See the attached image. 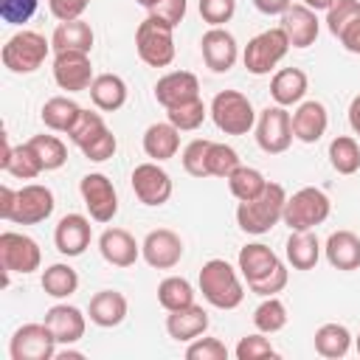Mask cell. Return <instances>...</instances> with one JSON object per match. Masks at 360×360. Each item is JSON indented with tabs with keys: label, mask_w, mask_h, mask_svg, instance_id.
I'll return each instance as SVG.
<instances>
[{
	"label": "cell",
	"mask_w": 360,
	"mask_h": 360,
	"mask_svg": "<svg viewBox=\"0 0 360 360\" xmlns=\"http://www.w3.org/2000/svg\"><path fill=\"white\" fill-rule=\"evenodd\" d=\"M284 202H287V191L281 183H267L264 191L253 200L239 202L236 208V222L245 233H267L284 214Z\"/></svg>",
	"instance_id": "obj_1"
},
{
	"label": "cell",
	"mask_w": 360,
	"mask_h": 360,
	"mask_svg": "<svg viewBox=\"0 0 360 360\" xmlns=\"http://www.w3.org/2000/svg\"><path fill=\"white\" fill-rule=\"evenodd\" d=\"M200 292L217 309H236L245 298V287L236 270L225 259H211L200 270Z\"/></svg>",
	"instance_id": "obj_2"
},
{
	"label": "cell",
	"mask_w": 360,
	"mask_h": 360,
	"mask_svg": "<svg viewBox=\"0 0 360 360\" xmlns=\"http://www.w3.org/2000/svg\"><path fill=\"white\" fill-rule=\"evenodd\" d=\"M329 211H332L329 197L321 188L307 186V188H298L292 197H287L281 219L290 231H312L315 225L326 222Z\"/></svg>",
	"instance_id": "obj_3"
},
{
	"label": "cell",
	"mask_w": 360,
	"mask_h": 360,
	"mask_svg": "<svg viewBox=\"0 0 360 360\" xmlns=\"http://www.w3.org/2000/svg\"><path fill=\"white\" fill-rule=\"evenodd\" d=\"M135 51L149 68H166L174 59V28L158 17H146L135 28Z\"/></svg>",
	"instance_id": "obj_4"
},
{
	"label": "cell",
	"mask_w": 360,
	"mask_h": 360,
	"mask_svg": "<svg viewBox=\"0 0 360 360\" xmlns=\"http://www.w3.org/2000/svg\"><path fill=\"white\" fill-rule=\"evenodd\" d=\"M211 118H214L217 129H222L225 135H248L250 127L256 124L253 104L239 90H222V93H217L214 101H211Z\"/></svg>",
	"instance_id": "obj_5"
},
{
	"label": "cell",
	"mask_w": 360,
	"mask_h": 360,
	"mask_svg": "<svg viewBox=\"0 0 360 360\" xmlns=\"http://www.w3.org/2000/svg\"><path fill=\"white\" fill-rule=\"evenodd\" d=\"M51 51V42L37 31H17L3 45V65L11 73H34L42 68L45 56Z\"/></svg>",
	"instance_id": "obj_6"
},
{
	"label": "cell",
	"mask_w": 360,
	"mask_h": 360,
	"mask_svg": "<svg viewBox=\"0 0 360 360\" xmlns=\"http://www.w3.org/2000/svg\"><path fill=\"white\" fill-rule=\"evenodd\" d=\"M290 51V39L284 34V28H267L262 34H256L248 45H245V53H242V62L248 68V73L253 76H264L270 73Z\"/></svg>",
	"instance_id": "obj_7"
},
{
	"label": "cell",
	"mask_w": 360,
	"mask_h": 360,
	"mask_svg": "<svg viewBox=\"0 0 360 360\" xmlns=\"http://www.w3.org/2000/svg\"><path fill=\"white\" fill-rule=\"evenodd\" d=\"M256 143L267 155H281L292 143V115L287 107H264L256 121Z\"/></svg>",
	"instance_id": "obj_8"
},
{
	"label": "cell",
	"mask_w": 360,
	"mask_h": 360,
	"mask_svg": "<svg viewBox=\"0 0 360 360\" xmlns=\"http://www.w3.org/2000/svg\"><path fill=\"white\" fill-rule=\"evenodd\" d=\"M56 338L53 332L42 323H25L14 332L11 343H8V354L11 360H51L56 357Z\"/></svg>",
	"instance_id": "obj_9"
},
{
	"label": "cell",
	"mask_w": 360,
	"mask_h": 360,
	"mask_svg": "<svg viewBox=\"0 0 360 360\" xmlns=\"http://www.w3.org/2000/svg\"><path fill=\"white\" fill-rule=\"evenodd\" d=\"M0 264L8 273H34L42 264V250L39 245L17 231H3L0 233Z\"/></svg>",
	"instance_id": "obj_10"
},
{
	"label": "cell",
	"mask_w": 360,
	"mask_h": 360,
	"mask_svg": "<svg viewBox=\"0 0 360 360\" xmlns=\"http://www.w3.org/2000/svg\"><path fill=\"white\" fill-rule=\"evenodd\" d=\"M79 191H82V200L96 222H112V217L118 214V194L107 174H101V172L84 174L79 183Z\"/></svg>",
	"instance_id": "obj_11"
},
{
	"label": "cell",
	"mask_w": 360,
	"mask_h": 360,
	"mask_svg": "<svg viewBox=\"0 0 360 360\" xmlns=\"http://www.w3.org/2000/svg\"><path fill=\"white\" fill-rule=\"evenodd\" d=\"M53 205H56L53 202V191L48 186L28 183V186H22L17 191L8 222H17V225H39V222H45L53 214Z\"/></svg>",
	"instance_id": "obj_12"
},
{
	"label": "cell",
	"mask_w": 360,
	"mask_h": 360,
	"mask_svg": "<svg viewBox=\"0 0 360 360\" xmlns=\"http://www.w3.org/2000/svg\"><path fill=\"white\" fill-rule=\"evenodd\" d=\"M53 79L62 90L68 93H82L90 90L93 84V65H90V53H79V51H62L53 56Z\"/></svg>",
	"instance_id": "obj_13"
},
{
	"label": "cell",
	"mask_w": 360,
	"mask_h": 360,
	"mask_svg": "<svg viewBox=\"0 0 360 360\" xmlns=\"http://www.w3.org/2000/svg\"><path fill=\"white\" fill-rule=\"evenodd\" d=\"M141 256L155 270H172L183 259V239L169 228L149 231L143 245H141Z\"/></svg>",
	"instance_id": "obj_14"
},
{
	"label": "cell",
	"mask_w": 360,
	"mask_h": 360,
	"mask_svg": "<svg viewBox=\"0 0 360 360\" xmlns=\"http://www.w3.org/2000/svg\"><path fill=\"white\" fill-rule=\"evenodd\" d=\"M132 191L143 205H163L172 197V177L158 163H141L132 172Z\"/></svg>",
	"instance_id": "obj_15"
},
{
	"label": "cell",
	"mask_w": 360,
	"mask_h": 360,
	"mask_svg": "<svg viewBox=\"0 0 360 360\" xmlns=\"http://www.w3.org/2000/svg\"><path fill=\"white\" fill-rule=\"evenodd\" d=\"M200 48H202V59L205 65L214 70V73H228L233 65H236V56H239V45L233 39L231 31H225L222 25L219 28H208L200 39Z\"/></svg>",
	"instance_id": "obj_16"
},
{
	"label": "cell",
	"mask_w": 360,
	"mask_h": 360,
	"mask_svg": "<svg viewBox=\"0 0 360 360\" xmlns=\"http://www.w3.org/2000/svg\"><path fill=\"white\" fill-rule=\"evenodd\" d=\"M155 98H158L160 107L172 110V107H177V104H186V101L200 98V82H197V76L188 73V70H172V73H166V76L158 79V84H155Z\"/></svg>",
	"instance_id": "obj_17"
},
{
	"label": "cell",
	"mask_w": 360,
	"mask_h": 360,
	"mask_svg": "<svg viewBox=\"0 0 360 360\" xmlns=\"http://www.w3.org/2000/svg\"><path fill=\"white\" fill-rule=\"evenodd\" d=\"M93 239L90 219L82 214H65L53 231V245L62 256H82Z\"/></svg>",
	"instance_id": "obj_18"
},
{
	"label": "cell",
	"mask_w": 360,
	"mask_h": 360,
	"mask_svg": "<svg viewBox=\"0 0 360 360\" xmlns=\"http://www.w3.org/2000/svg\"><path fill=\"white\" fill-rule=\"evenodd\" d=\"M98 250H101L104 262L112 267H132L141 256V245L124 228H107L98 236Z\"/></svg>",
	"instance_id": "obj_19"
},
{
	"label": "cell",
	"mask_w": 360,
	"mask_h": 360,
	"mask_svg": "<svg viewBox=\"0 0 360 360\" xmlns=\"http://www.w3.org/2000/svg\"><path fill=\"white\" fill-rule=\"evenodd\" d=\"M45 326L53 332L59 346H70L84 338V315L79 307L70 304H53L45 312Z\"/></svg>",
	"instance_id": "obj_20"
},
{
	"label": "cell",
	"mask_w": 360,
	"mask_h": 360,
	"mask_svg": "<svg viewBox=\"0 0 360 360\" xmlns=\"http://www.w3.org/2000/svg\"><path fill=\"white\" fill-rule=\"evenodd\" d=\"M281 28L290 39V48H309L318 39V17L309 6H290L281 14Z\"/></svg>",
	"instance_id": "obj_21"
},
{
	"label": "cell",
	"mask_w": 360,
	"mask_h": 360,
	"mask_svg": "<svg viewBox=\"0 0 360 360\" xmlns=\"http://www.w3.org/2000/svg\"><path fill=\"white\" fill-rule=\"evenodd\" d=\"M326 127H329V115L321 101H301L298 110L292 112V138H298L301 143L321 141Z\"/></svg>",
	"instance_id": "obj_22"
},
{
	"label": "cell",
	"mask_w": 360,
	"mask_h": 360,
	"mask_svg": "<svg viewBox=\"0 0 360 360\" xmlns=\"http://www.w3.org/2000/svg\"><path fill=\"white\" fill-rule=\"evenodd\" d=\"M278 264H281L278 256H276L267 245H262V242L245 245V248L239 250V270H242L248 287L256 284V281H262V278H267Z\"/></svg>",
	"instance_id": "obj_23"
},
{
	"label": "cell",
	"mask_w": 360,
	"mask_h": 360,
	"mask_svg": "<svg viewBox=\"0 0 360 360\" xmlns=\"http://www.w3.org/2000/svg\"><path fill=\"white\" fill-rule=\"evenodd\" d=\"M0 166L3 172L20 177V180H34L39 177L45 169L37 158V152L31 149V143H20V146H11L8 138H3V158H0Z\"/></svg>",
	"instance_id": "obj_24"
},
{
	"label": "cell",
	"mask_w": 360,
	"mask_h": 360,
	"mask_svg": "<svg viewBox=\"0 0 360 360\" xmlns=\"http://www.w3.org/2000/svg\"><path fill=\"white\" fill-rule=\"evenodd\" d=\"M90 321L101 329H112L127 318V298L115 290H101L90 298V309H87Z\"/></svg>",
	"instance_id": "obj_25"
},
{
	"label": "cell",
	"mask_w": 360,
	"mask_h": 360,
	"mask_svg": "<svg viewBox=\"0 0 360 360\" xmlns=\"http://www.w3.org/2000/svg\"><path fill=\"white\" fill-rule=\"evenodd\" d=\"M205 329H208V312L202 307H197V304L183 307V309H174L166 318V332L174 340H183V343L200 338Z\"/></svg>",
	"instance_id": "obj_26"
},
{
	"label": "cell",
	"mask_w": 360,
	"mask_h": 360,
	"mask_svg": "<svg viewBox=\"0 0 360 360\" xmlns=\"http://www.w3.org/2000/svg\"><path fill=\"white\" fill-rule=\"evenodd\" d=\"M326 262L335 270H357L360 267V239L352 231H335L326 239Z\"/></svg>",
	"instance_id": "obj_27"
},
{
	"label": "cell",
	"mask_w": 360,
	"mask_h": 360,
	"mask_svg": "<svg viewBox=\"0 0 360 360\" xmlns=\"http://www.w3.org/2000/svg\"><path fill=\"white\" fill-rule=\"evenodd\" d=\"M177 149H180V129L174 124L163 121V124L146 127V132H143V152H146V158L160 163V160L174 158Z\"/></svg>",
	"instance_id": "obj_28"
},
{
	"label": "cell",
	"mask_w": 360,
	"mask_h": 360,
	"mask_svg": "<svg viewBox=\"0 0 360 360\" xmlns=\"http://www.w3.org/2000/svg\"><path fill=\"white\" fill-rule=\"evenodd\" d=\"M51 48L56 53L62 51H79V53H90L93 48V28L79 17V20H68L59 22L53 37H51Z\"/></svg>",
	"instance_id": "obj_29"
},
{
	"label": "cell",
	"mask_w": 360,
	"mask_h": 360,
	"mask_svg": "<svg viewBox=\"0 0 360 360\" xmlns=\"http://www.w3.org/2000/svg\"><path fill=\"white\" fill-rule=\"evenodd\" d=\"M307 84L309 82H307V73L304 70H298V68H281L273 76V82H270V96H273V101L278 107H292V104H298L304 98Z\"/></svg>",
	"instance_id": "obj_30"
},
{
	"label": "cell",
	"mask_w": 360,
	"mask_h": 360,
	"mask_svg": "<svg viewBox=\"0 0 360 360\" xmlns=\"http://www.w3.org/2000/svg\"><path fill=\"white\" fill-rule=\"evenodd\" d=\"M90 98H93V104H96L98 110L115 112V110H121L124 101H127V84H124V79L115 76V73H101V76H96L93 84H90Z\"/></svg>",
	"instance_id": "obj_31"
},
{
	"label": "cell",
	"mask_w": 360,
	"mask_h": 360,
	"mask_svg": "<svg viewBox=\"0 0 360 360\" xmlns=\"http://www.w3.org/2000/svg\"><path fill=\"white\" fill-rule=\"evenodd\" d=\"M321 259V242L312 231H292L287 239V262L295 270H312Z\"/></svg>",
	"instance_id": "obj_32"
},
{
	"label": "cell",
	"mask_w": 360,
	"mask_h": 360,
	"mask_svg": "<svg viewBox=\"0 0 360 360\" xmlns=\"http://www.w3.org/2000/svg\"><path fill=\"white\" fill-rule=\"evenodd\" d=\"M82 107L73 101V98H65V96H53L42 104V124L53 132H70V127L76 124Z\"/></svg>",
	"instance_id": "obj_33"
},
{
	"label": "cell",
	"mask_w": 360,
	"mask_h": 360,
	"mask_svg": "<svg viewBox=\"0 0 360 360\" xmlns=\"http://www.w3.org/2000/svg\"><path fill=\"white\" fill-rule=\"evenodd\" d=\"M352 346V335L343 323H323L318 332H315V352L321 357H329V360H338L349 352Z\"/></svg>",
	"instance_id": "obj_34"
},
{
	"label": "cell",
	"mask_w": 360,
	"mask_h": 360,
	"mask_svg": "<svg viewBox=\"0 0 360 360\" xmlns=\"http://www.w3.org/2000/svg\"><path fill=\"white\" fill-rule=\"evenodd\" d=\"M264 186H267L264 174H262L259 169H253V166H242V163H239V166L228 174V188H231V194H233L239 202L259 197V194L264 191Z\"/></svg>",
	"instance_id": "obj_35"
},
{
	"label": "cell",
	"mask_w": 360,
	"mask_h": 360,
	"mask_svg": "<svg viewBox=\"0 0 360 360\" xmlns=\"http://www.w3.org/2000/svg\"><path fill=\"white\" fill-rule=\"evenodd\" d=\"M158 301H160V307L166 312L191 307L194 304V287L183 276H169V278H163L158 284Z\"/></svg>",
	"instance_id": "obj_36"
},
{
	"label": "cell",
	"mask_w": 360,
	"mask_h": 360,
	"mask_svg": "<svg viewBox=\"0 0 360 360\" xmlns=\"http://www.w3.org/2000/svg\"><path fill=\"white\" fill-rule=\"evenodd\" d=\"M42 290L45 295L51 298H68L79 290V276L70 264H51L45 273H42Z\"/></svg>",
	"instance_id": "obj_37"
},
{
	"label": "cell",
	"mask_w": 360,
	"mask_h": 360,
	"mask_svg": "<svg viewBox=\"0 0 360 360\" xmlns=\"http://www.w3.org/2000/svg\"><path fill=\"white\" fill-rule=\"evenodd\" d=\"M329 163L338 174H354L360 169V146L352 135H338L329 143Z\"/></svg>",
	"instance_id": "obj_38"
},
{
	"label": "cell",
	"mask_w": 360,
	"mask_h": 360,
	"mask_svg": "<svg viewBox=\"0 0 360 360\" xmlns=\"http://www.w3.org/2000/svg\"><path fill=\"white\" fill-rule=\"evenodd\" d=\"M28 143L37 152V158H39V163H42L45 172H53V169H62L65 166L68 149H65V143L56 135H34Z\"/></svg>",
	"instance_id": "obj_39"
},
{
	"label": "cell",
	"mask_w": 360,
	"mask_h": 360,
	"mask_svg": "<svg viewBox=\"0 0 360 360\" xmlns=\"http://www.w3.org/2000/svg\"><path fill=\"white\" fill-rule=\"evenodd\" d=\"M253 323H256L259 332L273 335V332H278V329L287 326V307H284L276 295H267V298L256 307V312H253Z\"/></svg>",
	"instance_id": "obj_40"
},
{
	"label": "cell",
	"mask_w": 360,
	"mask_h": 360,
	"mask_svg": "<svg viewBox=\"0 0 360 360\" xmlns=\"http://www.w3.org/2000/svg\"><path fill=\"white\" fill-rule=\"evenodd\" d=\"M104 132H107L104 118H101L98 112H93V110H82L79 118H76V124L70 127L68 138H70L79 149H84L87 143H93V141H96L98 135H104Z\"/></svg>",
	"instance_id": "obj_41"
},
{
	"label": "cell",
	"mask_w": 360,
	"mask_h": 360,
	"mask_svg": "<svg viewBox=\"0 0 360 360\" xmlns=\"http://www.w3.org/2000/svg\"><path fill=\"white\" fill-rule=\"evenodd\" d=\"M205 104H202V98H194V101H186V104H177V107H172V110H166V115H169V124H174L180 132H191V129H197L202 121H205Z\"/></svg>",
	"instance_id": "obj_42"
},
{
	"label": "cell",
	"mask_w": 360,
	"mask_h": 360,
	"mask_svg": "<svg viewBox=\"0 0 360 360\" xmlns=\"http://www.w3.org/2000/svg\"><path fill=\"white\" fill-rule=\"evenodd\" d=\"M239 166V155L233 146H225V143H214L208 146V177H225Z\"/></svg>",
	"instance_id": "obj_43"
},
{
	"label": "cell",
	"mask_w": 360,
	"mask_h": 360,
	"mask_svg": "<svg viewBox=\"0 0 360 360\" xmlns=\"http://www.w3.org/2000/svg\"><path fill=\"white\" fill-rule=\"evenodd\" d=\"M208 146L211 141L197 138L183 149V169L191 177H208Z\"/></svg>",
	"instance_id": "obj_44"
},
{
	"label": "cell",
	"mask_w": 360,
	"mask_h": 360,
	"mask_svg": "<svg viewBox=\"0 0 360 360\" xmlns=\"http://www.w3.org/2000/svg\"><path fill=\"white\" fill-rule=\"evenodd\" d=\"M354 17H360V0H335L326 11V25L332 37H338Z\"/></svg>",
	"instance_id": "obj_45"
},
{
	"label": "cell",
	"mask_w": 360,
	"mask_h": 360,
	"mask_svg": "<svg viewBox=\"0 0 360 360\" xmlns=\"http://www.w3.org/2000/svg\"><path fill=\"white\" fill-rule=\"evenodd\" d=\"M239 360H262V357H276V349L270 346V340L264 338V332L259 335H248L236 343V352H233Z\"/></svg>",
	"instance_id": "obj_46"
},
{
	"label": "cell",
	"mask_w": 360,
	"mask_h": 360,
	"mask_svg": "<svg viewBox=\"0 0 360 360\" xmlns=\"http://www.w3.org/2000/svg\"><path fill=\"white\" fill-rule=\"evenodd\" d=\"M188 360H228V349L219 338H194L186 349Z\"/></svg>",
	"instance_id": "obj_47"
},
{
	"label": "cell",
	"mask_w": 360,
	"mask_h": 360,
	"mask_svg": "<svg viewBox=\"0 0 360 360\" xmlns=\"http://www.w3.org/2000/svg\"><path fill=\"white\" fill-rule=\"evenodd\" d=\"M236 11V0H200V17L211 25L219 28L225 25Z\"/></svg>",
	"instance_id": "obj_48"
},
{
	"label": "cell",
	"mask_w": 360,
	"mask_h": 360,
	"mask_svg": "<svg viewBox=\"0 0 360 360\" xmlns=\"http://www.w3.org/2000/svg\"><path fill=\"white\" fill-rule=\"evenodd\" d=\"M39 0H0V17L6 25H22L34 17Z\"/></svg>",
	"instance_id": "obj_49"
},
{
	"label": "cell",
	"mask_w": 360,
	"mask_h": 360,
	"mask_svg": "<svg viewBox=\"0 0 360 360\" xmlns=\"http://www.w3.org/2000/svg\"><path fill=\"white\" fill-rule=\"evenodd\" d=\"M149 17H158L160 22L177 28L186 17V0H155L149 6Z\"/></svg>",
	"instance_id": "obj_50"
},
{
	"label": "cell",
	"mask_w": 360,
	"mask_h": 360,
	"mask_svg": "<svg viewBox=\"0 0 360 360\" xmlns=\"http://www.w3.org/2000/svg\"><path fill=\"white\" fill-rule=\"evenodd\" d=\"M115 149H118V141H115V135L107 129V132L98 135L93 143H87L82 152H84L87 160H93V163H104V160H110V158L115 155Z\"/></svg>",
	"instance_id": "obj_51"
},
{
	"label": "cell",
	"mask_w": 360,
	"mask_h": 360,
	"mask_svg": "<svg viewBox=\"0 0 360 360\" xmlns=\"http://www.w3.org/2000/svg\"><path fill=\"white\" fill-rule=\"evenodd\" d=\"M287 287V267L284 264H278L267 278H262V281H256V284H250V292H256V295H262V298H267V295H276V292H281Z\"/></svg>",
	"instance_id": "obj_52"
},
{
	"label": "cell",
	"mask_w": 360,
	"mask_h": 360,
	"mask_svg": "<svg viewBox=\"0 0 360 360\" xmlns=\"http://www.w3.org/2000/svg\"><path fill=\"white\" fill-rule=\"evenodd\" d=\"M87 6H90V0H48V8H51V14H53L59 22L79 20Z\"/></svg>",
	"instance_id": "obj_53"
},
{
	"label": "cell",
	"mask_w": 360,
	"mask_h": 360,
	"mask_svg": "<svg viewBox=\"0 0 360 360\" xmlns=\"http://www.w3.org/2000/svg\"><path fill=\"white\" fill-rule=\"evenodd\" d=\"M338 39H340V45H343L346 51L360 53V17H354V20L338 34Z\"/></svg>",
	"instance_id": "obj_54"
},
{
	"label": "cell",
	"mask_w": 360,
	"mask_h": 360,
	"mask_svg": "<svg viewBox=\"0 0 360 360\" xmlns=\"http://www.w3.org/2000/svg\"><path fill=\"white\" fill-rule=\"evenodd\" d=\"M253 6L262 14H284L292 6V0H253Z\"/></svg>",
	"instance_id": "obj_55"
},
{
	"label": "cell",
	"mask_w": 360,
	"mask_h": 360,
	"mask_svg": "<svg viewBox=\"0 0 360 360\" xmlns=\"http://www.w3.org/2000/svg\"><path fill=\"white\" fill-rule=\"evenodd\" d=\"M14 197H17V191H14V188H8V186H0V217H3V219H8V217H11V208H14Z\"/></svg>",
	"instance_id": "obj_56"
},
{
	"label": "cell",
	"mask_w": 360,
	"mask_h": 360,
	"mask_svg": "<svg viewBox=\"0 0 360 360\" xmlns=\"http://www.w3.org/2000/svg\"><path fill=\"white\" fill-rule=\"evenodd\" d=\"M349 127L354 129V135H360V96H354L349 104Z\"/></svg>",
	"instance_id": "obj_57"
},
{
	"label": "cell",
	"mask_w": 360,
	"mask_h": 360,
	"mask_svg": "<svg viewBox=\"0 0 360 360\" xmlns=\"http://www.w3.org/2000/svg\"><path fill=\"white\" fill-rule=\"evenodd\" d=\"M332 3H335V0H304V6H309L312 11H329Z\"/></svg>",
	"instance_id": "obj_58"
},
{
	"label": "cell",
	"mask_w": 360,
	"mask_h": 360,
	"mask_svg": "<svg viewBox=\"0 0 360 360\" xmlns=\"http://www.w3.org/2000/svg\"><path fill=\"white\" fill-rule=\"evenodd\" d=\"M56 357H62V360H68V357H73V360H82L84 354H82V352H73V349H62V352H56Z\"/></svg>",
	"instance_id": "obj_59"
},
{
	"label": "cell",
	"mask_w": 360,
	"mask_h": 360,
	"mask_svg": "<svg viewBox=\"0 0 360 360\" xmlns=\"http://www.w3.org/2000/svg\"><path fill=\"white\" fill-rule=\"evenodd\" d=\"M135 3H138V6H143V8H149V6L155 3V0H135Z\"/></svg>",
	"instance_id": "obj_60"
},
{
	"label": "cell",
	"mask_w": 360,
	"mask_h": 360,
	"mask_svg": "<svg viewBox=\"0 0 360 360\" xmlns=\"http://www.w3.org/2000/svg\"><path fill=\"white\" fill-rule=\"evenodd\" d=\"M357 354H360V335H357Z\"/></svg>",
	"instance_id": "obj_61"
}]
</instances>
